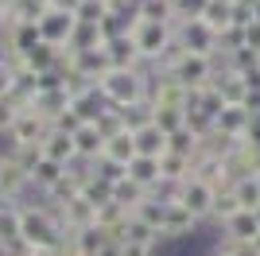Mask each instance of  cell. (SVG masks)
<instances>
[{"label":"cell","mask_w":260,"mask_h":256,"mask_svg":"<svg viewBox=\"0 0 260 256\" xmlns=\"http://www.w3.org/2000/svg\"><path fill=\"white\" fill-rule=\"evenodd\" d=\"M198 20L206 23L217 39H221L225 31H233V27H241L237 4H233V0H206V8H202V16H198Z\"/></svg>","instance_id":"5bb4252c"},{"label":"cell","mask_w":260,"mask_h":256,"mask_svg":"<svg viewBox=\"0 0 260 256\" xmlns=\"http://www.w3.org/2000/svg\"><path fill=\"white\" fill-rule=\"evenodd\" d=\"M214 89L221 93L225 105H249V97H252V85L241 74H233V70H221V66H217V74H214Z\"/></svg>","instance_id":"e0dca14e"},{"label":"cell","mask_w":260,"mask_h":256,"mask_svg":"<svg viewBox=\"0 0 260 256\" xmlns=\"http://www.w3.org/2000/svg\"><path fill=\"white\" fill-rule=\"evenodd\" d=\"M167 151H175V155H183V159L194 163L198 151H202V136H194L190 128H179V132H171V136H167Z\"/></svg>","instance_id":"f1b7e54d"},{"label":"cell","mask_w":260,"mask_h":256,"mask_svg":"<svg viewBox=\"0 0 260 256\" xmlns=\"http://www.w3.org/2000/svg\"><path fill=\"white\" fill-rule=\"evenodd\" d=\"M62 175H66L62 163H54V159H39V163H35V171H31V186H35V194H51L54 186L62 182Z\"/></svg>","instance_id":"44dd1931"},{"label":"cell","mask_w":260,"mask_h":256,"mask_svg":"<svg viewBox=\"0 0 260 256\" xmlns=\"http://www.w3.org/2000/svg\"><path fill=\"white\" fill-rule=\"evenodd\" d=\"M252 245H256V256H260V237H256V241H252Z\"/></svg>","instance_id":"f907efd6"},{"label":"cell","mask_w":260,"mask_h":256,"mask_svg":"<svg viewBox=\"0 0 260 256\" xmlns=\"http://www.w3.org/2000/svg\"><path fill=\"white\" fill-rule=\"evenodd\" d=\"M70 237H74V245H78V252H82V256H98L101 248L113 241V237H109L101 225H93V229H82V233H70Z\"/></svg>","instance_id":"4dcf8cb0"},{"label":"cell","mask_w":260,"mask_h":256,"mask_svg":"<svg viewBox=\"0 0 260 256\" xmlns=\"http://www.w3.org/2000/svg\"><path fill=\"white\" fill-rule=\"evenodd\" d=\"M132 136H136V151H140V155L159 159L163 151H167V132H163V128H155V124L140 128V132H132Z\"/></svg>","instance_id":"484cf974"},{"label":"cell","mask_w":260,"mask_h":256,"mask_svg":"<svg viewBox=\"0 0 260 256\" xmlns=\"http://www.w3.org/2000/svg\"><path fill=\"white\" fill-rule=\"evenodd\" d=\"M0 31H4V12H0Z\"/></svg>","instance_id":"816d5d0a"},{"label":"cell","mask_w":260,"mask_h":256,"mask_svg":"<svg viewBox=\"0 0 260 256\" xmlns=\"http://www.w3.org/2000/svg\"><path fill=\"white\" fill-rule=\"evenodd\" d=\"M128 217H132V213L124 210V206H117V202L98 206V225L113 237V241H120V229H124V221H128Z\"/></svg>","instance_id":"83f0119b"},{"label":"cell","mask_w":260,"mask_h":256,"mask_svg":"<svg viewBox=\"0 0 260 256\" xmlns=\"http://www.w3.org/2000/svg\"><path fill=\"white\" fill-rule=\"evenodd\" d=\"M109 58H113V66H128V70H132V66H144L140 54H136V43H132L128 35L109 43Z\"/></svg>","instance_id":"d590c367"},{"label":"cell","mask_w":260,"mask_h":256,"mask_svg":"<svg viewBox=\"0 0 260 256\" xmlns=\"http://www.w3.org/2000/svg\"><path fill=\"white\" fill-rule=\"evenodd\" d=\"M144 198H148V190H144L140 182H132L128 175H120V179L113 182V202H117V206H124L128 213L136 210V206H140Z\"/></svg>","instance_id":"d4e9b609"},{"label":"cell","mask_w":260,"mask_h":256,"mask_svg":"<svg viewBox=\"0 0 260 256\" xmlns=\"http://www.w3.org/2000/svg\"><path fill=\"white\" fill-rule=\"evenodd\" d=\"M16 4H20V0H0V12H4V16H8V12L16 8Z\"/></svg>","instance_id":"c3c4849f"},{"label":"cell","mask_w":260,"mask_h":256,"mask_svg":"<svg viewBox=\"0 0 260 256\" xmlns=\"http://www.w3.org/2000/svg\"><path fill=\"white\" fill-rule=\"evenodd\" d=\"M214 198H217V190H214V186L190 175L186 182H179V198H175V202H179V206H186V210L194 213L198 221L206 225V221H210V213H214Z\"/></svg>","instance_id":"52a82bcc"},{"label":"cell","mask_w":260,"mask_h":256,"mask_svg":"<svg viewBox=\"0 0 260 256\" xmlns=\"http://www.w3.org/2000/svg\"><path fill=\"white\" fill-rule=\"evenodd\" d=\"M136 16L140 20H152V23H179V16H175V0H140L136 4Z\"/></svg>","instance_id":"4316f807"},{"label":"cell","mask_w":260,"mask_h":256,"mask_svg":"<svg viewBox=\"0 0 260 256\" xmlns=\"http://www.w3.org/2000/svg\"><path fill=\"white\" fill-rule=\"evenodd\" d=\"M159 248L152 245H132V241H120V256H155Z\"/></svg>","instance_id":"7bdbcfd3"},{"label":"cell","mask_w":260,"mask_h":256,"mask_svg":"<svg viewBox=\"0 0 260 256\" xmlns=\"http://www.w3.org/2000/svg\"><path fill=\"white\" fill-rule=\"evenodd\" d=\"M124 175H128L132 182H140L144 190H152V186H159V159H152V155H136V159L124 167Z\"/></svg>","instance_id":"7402d4cb"},{"label":"cell","mask_w":260,"mask_h":256,"mask_svg":"<svg viewBox=\"0 0 260 256\" xmlns=\"http://www.w3.org/2000/svg\"><path fill=\"white\" fill-rule=\"evenodd\" d=\"M260 237V221H256V213L252 210H241V213H233L225 225H221V241H256Z\"/></svg>","instance_id":"ffe728a7"},{"label":"cell","mask_w":260,"mask_h":256,"mask_svg":"<svg viewBox=\"0 0 260 256\" xmlns=\"http://www.w3.org/2000/svg\"><path fill=\"white\" fill-rule=\"evenodd\" d=\"M70 105H74V89H70V85H51V89H35V97H31V109L47 120V124H58V120L70 113Z\"/></svg>","instance_id":"ba28073f"},{"label":"cell","mask_w":260,"mask_h":256,"mask_svg":"<svg viewBox=\"0 0 260 256\" xmlns=\"http://www.w3.org/2000/svg\"><path fill=\"white\" fill-rule=\"evenodd\" d=\"M98 256H120V241H109V245L105 248H101V252Z\"/></svg>","instance_id":"bcb514c9"},{"label":"cell","mask_w":260,"mask_h":256,"mask_svg":"<svg viewBox=\"0 0 260 256\" xmlns=\"http://www.w3.org/2000/svg\"><path fill=\"white\" fill-rule=\"evenodd\" d=\"M113 70V58H109V47H98V51H70V82H86L98 85L101 78Z\"/></svg>","instance_id":"5b68a950"},{"label":"cell","mask_w":260,"mask_h":256,"mask_svg":"<svg viewBox=\"0 0 260 256\" xmlns=\"http://www.w3.org/2000/svg\"><path fill=\"white\" fill-rule=\"evenodd\" d=\"M0 159H4V155H0Z\"/></svg>","instance_id":"11a10c76"},{"label":"cell","mask_w":260,"mask_h":256,"mask_svg":"<svg viewBox=\"0 0 260 256\" xmlns=\"http://www.w3.org/2000/svg\"><path fill=\"white\" fill-rule=\"evenodd\" d=\"M31 245L23 241V221H20V206L0 202V256H27Z\"/></svg>","instance_id":"8992f818"},{"label":"cell","mask_w":260,"mask_h":256,"mask_svg":"<svg viewBox=\"0 0 260 256\" xmlns=\"http://www.w3.org/2000/svg\"><path fill=\"white\" fill-rule=\"evenodd\" d=\"M20 221H23V241L31 248H58L66 241V225L58 217L54 206H20Z\"/></svg>","instance_id":"7a4b0ae2"},{"label":"cell","mask_w":260,"mask_h":256,"mask_svg":"<svg viewBox=\"0 0 260 256\" xmlns=\"http://www.w3.org/2000/svg\"><path fill=\"white\" fill-rule=\"evenodd\" d=\"M202 8H206V0H175V16H179V23H183V20H198Z\"/></svg>","instance_id":"f35d334b"},{"label":"cell","mask_w":260,"mask_h":256,"mask_svg":"<svg viewBox=\"0 0 260 256\" xmlns=\"http://www.w3.org/2000/svg\"><path fill=\"white\" fill-rule=\"evenodd\" d=\"M206 256H229V252H225V245H221V241H214V248H210Z\"/></svg>","instance_id":"7dc6e473"},{"label":"cell","mask_w":260,"mask_h":256,"mask_svg":"<svg viewBox=\"0 0 260 256\" xmlns=\"http://www.w3.org/2000/svg\"><path fill=\"white\" fill-rule=\"evenodd\" d=\"M120 241H132V245H152V248H159V245H163V237L155 233L148 221H140L136 213H132L128 221H124V229H120Z\"/></svg>","instance_id":"cb8c5ba5"},{"label":"cell","mask_w":260,"mask_h":256,"mask_svg":"<svg viewBox=\"0 0 260 256\" xmlns=\"http://www.w3.org/2000/svg\"><path fill=\"white\" fill-rule=\"evenodd\" d=\"M249 124H252L249 105H225L214 120V132H221V136H229V140H245Z\"/></svg>","instance_id":"ac0fdd59"},{"label":"cell","mask_w":260,"mask_h":256,"mask_svg":"<svg viewBox=\"0 0 260 256\" xmlns=\"http://www.w3.org/2000/svg\"><path fill=\"white\" fill-rule=\"evenodd\" d=\"M47 128H51V124H47V120L39 117L35 109H27V113H20V117H16L8 140H12V148H20V144H43Z\"/></svg>","instance_id":"2e32d148"},{"label":"cell","mask_w":260,"mask_h":256,"mask_svg":"<svg viewBox=\"0 0 260 256\" xmlns=\"http://www.w3.org/2000/svg\"><path fill=\"white\" fill-rule=\"evenodd\" d=\"M78 20H82V16H70V12H47L43 20H39L43 43H51V47H70V39H74V31H78Z\"/></svg>","instance_id":"7c38bea8"},{"label":"cell","mask_w":260,"mask_h":256,"mask_svg":"<svg viewBox=\"0 0 260 256\" xmlns=\"http://www.w3.org/2000/svg\"><path fill=\"white\" fill-rule=\"evenodd\" d=\"M43 159H54V163H62V167H70V163H78V148H74V132H66V128H47V136H43Z\"/></svg>","instance_id":"4fadbf2b"},{"label":"cell","mask_w":260,"mask_h":256,"mask_svg":"<svg viewBox=\"0 0 260 256\" xmlns=\"http://www.w3.org/2000/svg\"><path fill=\"white\" fill-rule=\"evenodd\" d=\"M252 213H256V221H260V210H252Z\"/></svg>","instance_id":"f5cc1de1"},{"label":"cell","mask_w":260,"mask_h":256,"mask_svg":"<svg viewBox=\"0 0 260 256\" xmlns=\"http://www.w3.org/2000/svg\"><path fill=\"white\" fill-rule=\"evenodd\" d=\"M198 229H202V221H198V217L186 210V206L167 202V217H163V229H159L163 241H171V245H183V241H190Z\"/></svg>","instance_id":"9c48e42d"},{"label":"cell","mask_w":260,"mask_h":256,"mask_svg":"<svg viewBox=\"0 0 260 256\" xmlns=\"http://www.w3.org/2000/svg\"><path fill=\"white\" fill-rule=\"evenodd\" d=\"M105 144H109V136L98 124H78L74 128V148H78V159L82 163H101Z\"/></svg>","instance_id":"9a60e30c"},{"label":"cell","mask_w":260,"mask_h":256,"mask_svg":"<svg viewBox=\"0 0 260 256\" xmlns=\"http://www.w3.org/2000/svg\"><path fill=\"white\" fill-rule=\"evenodd\" d=\"M233 194H237L241 210H260V175H245V179L233 182Z\"/></svg>","instance_id":"d6a6232c"},{"label":"cell","mask_w":260,"mask_h":256,"mask_svg":"<svg viewBox=\"0 0 260 256\" xmlns=\"http://www.w3.org/2000/svg\"><path fill=\"white\" fill-rule=\"evenodd\" d=\"M16 117H20V109L12 105L8 97H0V136H8L12 124H16Z\"/></svg>","instance_id":"ab89813d"},{"label":"cell","mask_w":260,"mask_h":256,"mask_svg":"<svg viewBox=\"0 0 260 256\" xmlns=\"http://www.w3.org/2000/svg\"><path fill=\"white\" fill-rule=\"evenodd\" d=\"M82 194H86L93 206H105L113 202V179H105V175H98V167H93V175L86 179V186H82Z\"/></svg>","instance_id":"836d02e7"},{"label":"cell","mask_w":260,"mask_h":256,"mask_svg":"<svg viewBox=\"0 0 260 256\" xmlns=\"http://www.w3.org/2000/svg\"><path fill=\"white\" fill-rule=\"evenodd\" d=\"M249 113H252V117H260V89H252V97H249Z\"/></svg>","instance_id":"f6af8a7d"},{"label":"cell","mask_w":260,"mask_h":256,"mask_svg":"<svg viewBox=\"0 0 260 256\" xmlns=\"http://www.w3.org/2000/svg\"><path fill=\"white\" fill-rule=\"evenodd\" d=\"M245 47L260 54V20H256V16H252V20L245 23Z\"/></svg>","instance_id":"60d3db41"},{"label":"cell","mask_w":260,"mask_h":256,"mask_svg":"<svg viewBox=\"0 0 260 256\" xmlns=\"http://www.w3.org/2000/svg\"><path fill=\"white\" fill-rule=\"evenodd\" d=\"M132 213H136L140 221H148L155 233H159V229H163V217H167V202H159V198H152V194H148V198H144Z\"/></svg>","instance_id":"8d00e7d4"},{"label":"cell","mask_w":260,"mask_h":256,"mask_svg":"<svg viewBox=\"0 0 260 256\" xmlns=\"http://www.w3.org/2000/svg\"><path fill=\"white\" fill-rule=\"evenodd\" d=\"M148 85H152V74L148 66H113L105 78L98 82V89L105 93V101L113 109H128L136 101H148Z\"/></svg>","instance_id":"6da1fadb"},{"label":"cell","mask_w":260,"mask_h":256,"mask_svg":"<svg viewBox=\"0 0 260 256\" xmlns=\"http://www.w3.org/2000/svg\"><path fill=\"white\" fill-rule=\"evenodd\" d=\"M256 20H260V12H256Z\"/></svg>","instance_id":"db71d44e"},{"label":"cell","mask_w":260,"mask_h":256,"mask_svg":"<svg viewBox=\"0 0 260 256\" xmlns=\"http://www.w3.org/2000/svg\"><path fill=\"white\" fill-rule=\"evenodd\" d=\"M175 43H179L183 51H190V54H210V58H217V54H221V39H217V35L210 31L202 20H183V23H175Z\"/></svg>","instance_id":"277c9868"},{"label":"cell","mask_w":260,"mask_h":256,"mask_svg":"<svg viewBox=\"0 0 260 256\" xmlns=\"http://www.w3.org/2000/svg\"><path fill=\"white\" fill-rule=\"evenodd\" d=\"M58 210V217H62L66 233H82V229H93L98 225V206L89 202L86 194H78V198H70V202L54 206Z\"/></svg>","instance_id":"8fae6325"},{"label":"cell","mask_w":260,"mask_h":256,"mask_svg":"<svg viewBox=\"0 0 260 256\" xmlns=\"http://www.w3.org/2000/svg\"><path fill=\"white\" fill-rule=\"evenodd\" d=\"M128 39L136 43V54H140L144 66H155L163 58V54L175 47V27L171 23H152V20H132L128 27Z\"/></svg>","instance_id":"3957f363"},{"label":"cell","mask_w":260,"mask_h":256,"mask_svg":"<svg viewBox=\"0 0 260 256\" xmlns=\"http://www.w3.org/2000/svg\"><path fill=\"white\" fill-rule=\"evenodd\" d=\"M155 128H163L167 136L171 132H179V128H186V109L183 105H155Z\"/></svg>","instance_id":"1f68e13d"},{"label":"cell","mask_w":260,"mask_h":256,"mask_svg":"<svg viewBox=\"0 0 260 256\" xmlns=\"http://www.w3.org/2000/svg\"><path fill=\"white\" fill-rule=\"evenodd\" d=\"M8 155H12L16 163H20V167L27 171V175H31V171H35V163L43 159V148H39V144H20V148H12Z\"/></svg>","instance_id":"74e56055"},{"label":"cell","mask_w":260,"mask_h":256,"mask_svg":"<svg viewBox=\"0 0 260 256\" xmlns=\"http://www.w3.org/2000/svg\"><path fill=\"white\" fill-rule=\"evenodd\" d=\"M136 155H140V151H136V136H132V132H117V136H109L101 163H113V167L124 171L132 159H136Z\"/></svg>","instance_id":"d6986e66"},{"label":"cell","mask_w":260,"mask_h":256,"mask_svg":"<svg viewBox=\"0 0 260 256\" xmlns=\"http://www.w3.org/2000/svg\"><path fill=\"white\" fill-rule=\"evenodd\" d=\"M120 120H124L128 132H140V128H148L155 120V105H152V101H136V105L120 109Z\"/></svg>","instance_id":"f546056e"},{"label":"cell","mask_w":260,"mask_h":256,"mask_svg":"<svg viewBox=\"0 0 260 256\" xmlns=\"http://www.w3.org/2000/svg\"><path fill=\"white\" fill-rule=\"evenodd\" d=\"M16 78H20V74H16L8 62L0 66V97H12V89H16Z\"/></svg>","instance_id":"b9f144b4"},{"label":"cell","mask_w":260,"mask_h":256,"mask_svg":"<svg viewBox=\"0 0 260 256\" xmlns=\"http://www.w3.org/2000/svg\"><path fill=\"white\" fill-rule=\"evenodd\" d=\"M8 62V47H4V43H0V66Z\"/></svg>","instance_id":"681fc988"},{"label":"cell","mask_w":260,"mask_h":256,"mask_svg":"<svg viewBox=\"0 0 260 256\" xmlns=\"http://www.w3.org/2000/svg\"><path fill=\"white\" fill-rule=\"evenodd\" d=\"M233 213H241V202H237V194H233V186L229 190H217V198H214V213H210V221L221 229V225L233 217Z\"/></svg>","instance_id":"e575fe53"},{"label":"cell","mask_w":260,"mask_h":256,"mask_svg":"<svg viewBox=\"0 0 260 256\" xmlns=\"http://www.w3.org/2000/svg\"><path fill=\"white\" fill-rule=\"evenodd\" d=\"M86 0H51V12H70V16H82Z\"/></svg>","instance_id":"ee69618b"},{"label":"cell","mask_w":260,"mask_h":256,"mask_svg":"<svg viewBox=\"0 0 260 256\" xmlns=\"http://www.w3.org/2000/svg\"><path fill=\"white\" fill-rule=\"evenodd\" d=\"M194 175V163L175 155V151H163L159 155V182H186Z\"/></svg>","instance_id":"603a6c76"},{"label":"cell","mask_w":260,"mask_h":256,"mask_svg":"<svg viewBox=\"0 0 260 256\" xmlns=\"http://www.w3.org/2000/svg\"><path fill=\"white\" fill-rule=\"evenodd\" d=\"M27 190H31V175L12 159V155H4V159H0V202L20 206V198Z\"/></svg>","instance_id":"30bf717a"}]
</instances>
